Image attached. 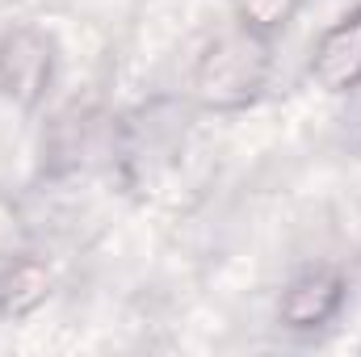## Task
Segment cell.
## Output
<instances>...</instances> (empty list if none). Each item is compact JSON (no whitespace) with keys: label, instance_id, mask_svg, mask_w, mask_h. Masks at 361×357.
<instances>
[{"label":"cell","instance_id":"6da1fadb","mask_svg":"<svg viewBox=\"0 0 361 357\" xmlns=\"http://www.w3.org/2000/svg\"><path fill=\"white\" fill-rule=\"evenodd\" d=\"M273 47L277 42L235 25V21L223 25L193 55L189 101L214 118H231V114L252 109L273 80Z\"/></svg>","mask_w":361,"mask_h":357},{"label":"cell","instance_id":"7a4b0ae2","mask_svg":"<svg viewBox=\"0 0 361 357\" xmlns=\"http://www.w3.org/2000/svg\"><path fill=\"white\" fill-rule=\"evenodd\" d=\"M59 80V42L34 21L0 30V101L17 114H38Z\"/></svg>","mask_w":361,"mask_h":357},{"label":"cell","instance_id":"3957f363","mask_svg":"<svg viewBox=\"0 0 361 357\" xmlns=\"http://www.w3.org/2000/svg\"><path fill=\"white\" fill-rule=\"evenodd\" d=\"M345 303H349V277L336 265H311L281 286L277 324L294 337H315L341 320Z\"/></svg>","mask_w":361,"mask_h":357},{"label":"cell","instance_id":"277c9868","mask_svg":"<svg viewBox=\"0 0 361 357\" xmlns=\"http://www.w3.org/2000/svg\"><path fill=\"white\" fill-rule=\"evenodd\" d=\"M307 80L328 97L361 92V4L336 13L307 51Z\"/></svg>","mask_w":361,"mask_h":357},{"label":"cell","instance_id":"5b68a950","mask_svg":"<svg viewBox=\"0 0 361 357\" xmlns=\"http://www.w3.org/2000/svg\"><path fill=\"white\" fill-rule=\"evenodd\" d=\"M55 294V273L34 253L0 257V320H25Z\"/></svg>","mask_w":361,"mask_h":357},{"label":"cell","instance_id":"8992f818","mask_svg":"<svg viewBox=\"0 0 361 357\" xmlns=\"http://www.w3.org/2000/svg\"><path fill=\"white\" fill-rule=\"evenodd\" d=\"M307 8V0H227V13L235 25L261 34V38H286L290 25L298 21V13Z\"/></svg>","mask_w":361,"mask_h":357}]
</instances>
